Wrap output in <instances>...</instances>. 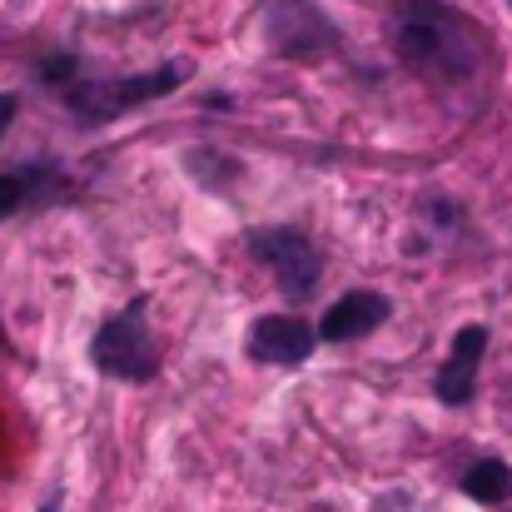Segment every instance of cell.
I'll list each match as a JSON object with an SVG mask.
<instances>
[{"instance_id": "cell-9", "label": "cell", "mask_w": 512, "mask_h": 512, "mask_svg": "<svg viewBox=\"0 0 512 512\" xmlns=\"http://www.w3.org/2000/svg\"><path fill=\"white\" fill-rule=\"evenodd\" d=\"M463 493H468L473 503L503 508V503H512V468H508V463H498V458L473 463V468L463 473Z\"/></svg>"}, {"instance_id": "cell-6", "label": "cell", "mask_w": 512, "mask_h": 512, "mask_svg": "<svg viewBox=\"0 0 512 512\" xmlns=\"http://www.w3.org/2000/svg\"><path fill=\"white\" fill-rule=\"evenodd\" d=\"M483 353H488V329H483V324H463V329L453 334V348H448V358H443V368H438V383H433V393H438L448 408L473 403Z\"/></svg>"}, {"instance_id": "cell-5", "label": "cell", "mask_w": 512, "mask_h": 512, "mask_svg": "<svg viewBox=\"0 0 512 512\" xmlns=\"http://www.w3.org/2000/svg\"><path fill=\"white\" fill-rule=\"evenodd\" d=\"M264 30H269L274 55H319V50L334 45V25L309 0H269Z\"/></svg>"}, {"instance_id": "cell-1", "label": "cell", "mask_w": 512, "mask_h": 512, "mask_svg": "<svg viewBox=\"0 0 512 512\" xmlns=\"http://www.w3.org/2000/svg\"><path fill=\"white\" fill-rule=\"evenodd\" d=\"M388 35H393L398 60L428 80H468L488 55V35L468 15L433 0H408L393 15Z\"/></svg>"}, {"instance_id": "cell-11", "label": "cell", "mask_w": 512, "mask_h": 512, "mask_svg": "<svg viewBox=\"0 0 512 512\" xmlns=\"http://www.w3.org/2000/svg\"><path fill=\"white\" fill-rule=\"evenodd\" d=\"M15 209H20V179L0 174V219H5V214H15Z\"/></svg>"}, {"instance_id": "cell-12", "label": "cell", "mask_w": 512, "mask_h": 512, "mask_svg": "<svg viewBox=\"0 0 512 512\" xmlns=\"http://www.w3.org/2000/svg\"><path fill=\"white\" fill-rule=\"evenodd\" d=\"M10 120H15V95H5V90H0V135L10 130Z\"/></svg>"}, {"instance_id": "cell-3", "label": "cell", "mask_w": 512, "mask_h": 512, "mask_svg": "<svg viewBox=\"0 0 512 512\" xmlns=\"http://www.w3.org/2000/svg\"><path fill=\"white\" fill-rule=\"evenodd\" d=\"M189 80V60H174V65H160L150 75H135V80H100V85H70L65 90V105L80 115V120H115L145 100H160Z\"/></svg>"}, {"instance_id": "cell-7", "label": "cell", "mask_w": 512, "mask_h": 512, "mask_svg": "<svg viewBox=\"0 0 512 512\" xmlns=\"http://www.w3.org/2000/svg\"><path fill=\"white\" fill-rule=\"evenodd\" d=\"M314 343H319V329H309L304 319H294V314H264L249 329V358L284 363L289 368V363H304L314 353Z\"/></svg>"}, {"instance_id": "cell-4", "label": "cell", "mask_w": 512, "mask_h": 512, "mask_svg": "<svg viewBox=\"0 0 512 512\" xmlns=\"http://www.w3.org/2000/svg\"><path fill=\"white\" fill-rule=\"evenodd\" d=\"M249 254L279 279L284 294L294 299H309L319 289V274H324V254L299 234V229H254L249 234Z\"/></svg>"}, {"instance_id": "cell-10", "label": "cell", "mask_w": 512, "mask_h": 512, "mask_svg": "<svg viewBox=\"0 0 512 512\" xmlns=\"http://www.w3.org/2000/svg\"><path fill=\"white\" fill-rule=\"evenodd\" d=\"M70 75H75V55H55V60L40 65V80H50V85H65L70 90Z\"/></svg>"}, {"instance_id": "cell-2", "label": "cell", "mask_w": 512, "mask_h": 512, "mask_svg": "<svg viewBox=\"0 0 512 512\" xmlns=\"http://www.w3.org/2000/svg\"><path fill=\"white\" fill-rule=\"evenodd\" d=\"M150 314V299H135L125 314H115L95 343H90V358L95 368H105L110 378H125V383H150L160 373V343L145 324Z\"/></svg>"}, {"instance_id": "cell-8", "label": "cell", "mask_w": 512, "mask_h": 512, "mask_svg": "<svg viewBox=\"0 0 512 512\" xmlns=\"http://www.w3.org/2000/svg\"><path fill=\"white\" fill-rule=\"evenodd\" d=\"M388 314H393V304H388L378 289H353V294H343L339 304L324 314V324H319V339H329V343L363 339V334L383 329V324H388Z\"/></svg>"}]
</instances>
